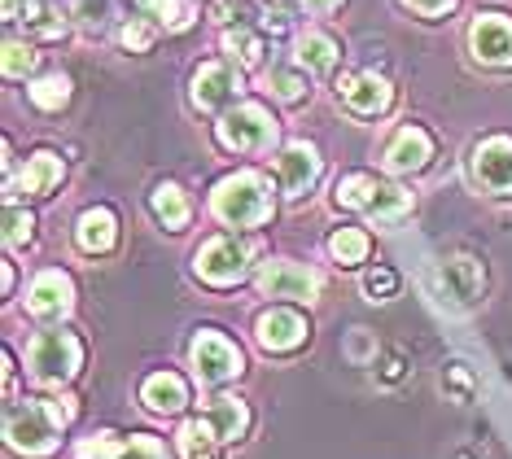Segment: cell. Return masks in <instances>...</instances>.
I'll use <instances>...</instances> for the list:
<instances>
[{"mask_svg":"<svg viewBox=\"0 0 512 459\" xmlns=\"http://www.w3.org/2000/svg\"><path fill=\"white\" fill-rule=\"evenodd\" d=\"M71 398H27L5 416V442L18 455H49L62 442V425L71 420Z\"/></svg>","mask_w":512,"mask_h":459,"instance_id":"6da1fadb","label":"cell"},{"mask_svg":"<svg viewBox=\"0 0 512 459\" xmlns=\"http://www.w3.org/2000/svg\"><path fill=\"white\" fill-rule=\"evenodd\" d=\"M211 210L228 228H259V223H267V215H272V184H267L259 171H237L215 184Z\"/></svg>","mask_w":512,"mask_h":459,"instance_id":"7a4b0ae2","label":"cell"},{"mask_svg":"<svg viewBox=\"0 0 512 459\" xmlns=\"http://www.w3.org/2000/svg\"><path fill=\"white\" fill-rule=\"evenodd\" d=\"M27 363H31V376H36V381L62 385V381H71V376L79 372V363H84V346H79L75 333L53 328V333H40L36 341H31Z\"/></svg>","mask_w":512,"mask_h":459,"instance_id":"3957f363","label":"cell"},{"mask_svg":"<svg viewBox=\"0 0 512 459\" xmlns=\"http://www.w3.org/2000/svg\"><path fill=\"white\" fill-rule=\"evenodd\" d=\"M219 145L224 149H237V153H263L272 149L276 140V119L263 110V105H237V110L224 114V123H219Z\"/></svg>","mask_w":512,"mask_h":459,"instance_id":"277c9868","label":"cell"},{"mask_svg":"<svg viewBox=\"0 0 512 459\" xmlns=\"http://www.w3.org/2000/svg\"><path fill=\"white\" fill-rule=\"evenodd\" d=\"M193 272L206 280V285H237L241 276L250 272V245L237 237H211L197 250L193 258Z\"/></svg>","mask_w":512,"mask_h":459,"instance_id":"5b68a950","label":"cell"},{"mask_svg":"<svg viewBox=\"0 0 512 459\" xmlns=\"http://www.w3.org/2000/svg\"><path fill=\"white\" fill-rule=\"evenodd\" d=\"M241 368H246V359H241V350L232 346L224 333H215V328H202L193 341V372L202 385H228L237 381Z\"/></svg>","mask_w":512,"mask_h":459,"instance_id":"8992f818","label":"cell"},{"mask_svg":"<svg viewBox=\"0 0 512 459\" xmlns=\"http://www.w3.org/2000/svg\"><path fill=\"white\" fill-rule=\"evenodd\" d=\"M434 285H438V302L442 306H473L486 289V276H482V263L477 258H447V263L434 272Z\"/></svg>","mask_w":512,"mask_h":459,"instance_id":"52a82bcc","label":"cell"},{"mask_svg":"<svg viewBox=\"0 0 512 459\" xmlns=\"http://www.w3.org/2000/svg\"><path fill=\"white\" fill-rule=\"evenodd\" d=\"M259 293L267 298H294V302H316L320 293V276L302 263H289V258H276L259 272Z\"/></svg>","mask_w":512,"mask_h":459,"instance_id":"ba28073f","label":"cell"},{"mask_svg":"<svg viewBox=\"0 0 512 459\" xmlns=\"http://www.w3.org/2000/svg\"><path fill=\"white\" fill-rule=\"evenodd\" d=\"M307 320L294 311V306H272V311L259 315V324H254V337H259L263 350H272V355H285V350H298L302 341H307Z\"/></svg>","mask_w":512,"mask_h":459,"instance_id":"9c48e42d","label":"cell"},{"mask_svg":"<svg viewBox=\"0 0 512 459\" xmlns=\"http://www.w3.org/2000/svg\"><path fill=\"white\" fill-rule=\"evenodd\" d=\"M241 92V70L232 62H211L193 75V105L197 110H228Z\"/></svg>","mask_w":512,"mask_h":459,"instance_id":"30bf717a","label":"cell"},{"mask_svg":"<svg viewBox=\"0 0 512 459\" xmlns=\"http://www.w3.org/2000/svg\"><path fill=\"white\" fill-rule=\"evenodd\" d=\"M473 57L482 66H512V18L508 14H482L469 31Z\"/></svg>","mask_w":512,"mask_h":459,"instance_id":"8fae6325","label":"cell"},{"mask_svg":"<svg viewBox=\"0 0 512 459\" xmlns=\"http://www.w3.org/2000/svg\"><path fill=\"white\" fill-rule=\"evenodd\" d=\"M473 175L486 193H512V140L491 136L473 149Z\"/></svg>","mask_w":512,"mask_h":459,"instance_id":"7c38bea8","label":"cell"},{"mask_svg":"<svg viewBox=\"0 0 512 459\" xmlns=\"http://www.w3.org/2000/svg\"><path fill=\"white\" fill-rule=\"evenodd\" d=\"M27 306H31V315H40V320H62V315L75 306V285H71V276L57 272V267L40 272L36 280H31Z\"/></svg>","mask_w":512,"mask_h":459,"instance_id":"4fadbf2b","label":"cell"},{"mask_svg":"<svg viewBox=\"0 0 512 459\" xmlns=\"http://www.w3.org/2000/svg\"><path fill=\"white\" fill-rule=\"evenodd\" d=\"M316 180H320V153L311 145H302V140L276 158V184H281L285 197H302Z\"/></svg>","mask_w":512,"mask_h":459,"instance_id":"5bb4252c","label":"cell"},{"mask_svg":"<svg viewBox=\"0 0 512 459\" xmlns=\"http://www.w3.org/2000/svg\"><path fill=\"white\" fill-rule=\"evenodd\" d=\"M337 92H342V101L351 105L355 114H381V110H390V101H394V88L381 75H372V70H364V75H346Z\"/></svg>","mask_w":512,"mask_h":459,"instance_id":"9a60e30c","label":"cell"},{"mask_svg":"<svg viewBox=\"0 0 512 459\" xmlns=\"http://www.w3.org/2000/svg\"><path fill=\"white\" fill-rule=\"evenodd\" d=\"M57 184H62V158L57 153H31L18 184H9V202L14 197H49Z\"/></svg>","mask_w":512,"mask_h":459,"instance_id":"2e32d148","label":"cell"},{"mask_svg":"<svg viewBox=\"0 0 512 459\" xmlns=\"http://www.w3.org/2000/svg\"><path fill=\"white\" fill-rule=\"evenodd\" d=\"M114 241H119V219H114V210L92 206V210L79 215V223H75V245L84 254H106V250H114Z\"/></svg>","mask_w":512,"mask_h":459,"instance_id":"e0dca14e","label":"cell"},{"mask_svg":"<svg viewBox=\"0 0 512 459\" xmlns=\"http://www.w3.org/2000/svg\"><path fill=\"white\" fill-rule=\"evenodd\" d=\"M202 420L215 429L219 442H237V438H246V429H250V407L241 403V398H232V394H219V398L206 403Z\"/></svg>","mask_w":512,"mask_h":459,"instance_id":"ac0fdd59","label":"cell"},{"mask_svg":"<svg viewBox=\"0 0 512 459\" xmlns=\"http://www.w3.org/2000/svg\"><path fill=\"white\" fill-rule=\"evenodd\" d=\"M429 153H434V140H429L421 127H403V132L390 140V149H386V167H390L394 175L421 171L425 162H429Z\"/></svg>","mask_w":512,"mask_h":459,"instance_id":"d6986e66","label":"cell"},{"mask_svg":"<svg viewBox=\"0 0 512 459\" xmlns=\"http://www.w3.org/2000/svg\"><path fill=\"white\" fill-rule=\"evenodd\" d=\"M141 403L149 411H158V416H176V411H184V403H189V385H184V376H176V372H154L141 385Z\"/></svg>","mask_w":512,"mask_h":459,"instance_id":"ffe728a7","label":"cell"},{"mask_svg":"<svg viewBox=\"0 0 512 459\" xmlns=\"http://www.w3.org/2000/svg\"><path fill=\"white\" fill-rule=\"evenodd\" d=\"M337 57H342V49H337V40L324 31H307L298 40V66L311 70V75H329L337 66Z\"/></svg>","mask_w":512,"mask_h":459,"instance_id":"44dd1931","label":"cell"},{"mask_svg":"<svg viewBox=\"0 0 512 459\" xmlns=\"http://www.w3.org/2000/svg\"><path fill=\"white\" fill-rule=\"evenodd\" d=\"M149 210L158 215L162 228H171V232H180L184 223H189V197H184V188L180 184H158L154 193H149Z\"/></svg>","mask_w":512,"mask_h":459,"instance_id":"7402d4cb","label":"cell"},{"mask_svg":"<svg viewBox=\"0 0 512 459\" xmlns=\"http://www.w3.org/2000/svg\"><path fill=\"white\" fill-rule=\"evenodd\" d=\"M407 210H412V193H407V188L377 184V193H372V202H368L364 215H372V219H403Z\"/></svg>","mask_w":512,"mask_h":459,"instance_id":"603a6c76","label":"cell"},{"mask_svg":"<svg viewBox=\"0 0 512 459\" xmlns=\"http://www.w3.org/2000/svg\"><path fill=\"white\" fill-rule=\"evenodd\" d=\"M372 193H377V180H372V175H364V171H355V175H342V180H337L333 202H337V206H351V210H368Z\"/></svg>","mask_w":512,"mask_h":459,"instance_id":"cb8c5ba5","label":"cell"},{"mask_svg":"<svg viewBox=\"0 0 512 459\" xmlns=\"http://www.w3.org/2000/svg\"><path fill=\"white\" fill-rule=\"evenodd\" d=\"M329 254L337 258L342 267H359L368 258V237L359 228H337L329 237Z\"/></svg>","mask_w":512,"mask_h":459,"instance_id":"d4e9b609","label":"cell"},{"mask_svg":"<svg viewBox=\"0 0 512 459\" xmlns=\"http://www.w3.org/2000/svg\"><path fill=\"white\" fill-rule=\"evenodd\" d=\"M215 442H219V438H215V429L206 425L202 416L189 420V425H184V429L176 433V446H180V451L189 455V459H206V455H211V446H215Z\"/></svg>","mask_w":512,"mask_h":459,"instance_id":"484cf974","label":"cell"},{"mask_svg":"<svg viewBox=\"0 0 512 459\" xmlns=\"http://www.w3.org/2000/svg\"><path fill=\"white\" fill-rule=\"evenodd\" d=\"M31 101H36L40 110H62V105L71 101V79L66 75L40 79V84H31Z\"/></svg>","mask_w":512,"mask_h":459,"instance_id":"4316f807","label":"cell"},{"mask_svg":"<svg viewBox=\"0 0 512 459\" xmlns=\"http://www.w3.org/2000/svg\"><path fill=\"white\" fill-rule=\"evenodd\" d=\"M224 49L237 57L241 66H259L263 62V44H259V35L246 31V27H237V31H224Z\"/></svg>","mask_w":512,"mask_h":459,"instance_id":"83f0119b","label":"cell"},{"mask_svg":"<svg viewBox=\"0 0 512 459\" xmlns=\"http://www.w3.org/2000/svg\"><path fill=\"white\" fill-rule=\"evenodd\" d=\"M149 9H154V18L167 31H184L193 22V5H189V0H149Z\"/></svg>","mask_w":512,"mask_h":459,"instance_id":"f1b7e54d","label":"cell"},{"mask_svg":"<svg viewBox=\"0 0 512 459\" xmlns=\"http://www.w3.org/2000/svg\"><path fill=\"white\" fill-rule=\"evenodd\" d=\"M119 446H123L119 433L101 429V433H88V438L75 446V455H79V459H114V455H119Z\"/></svg>","mask_w":512,"mask_h":459,"instance_id":"f546056e","label":"cell"},{"mask_svg":"<svg viewBox=\"0 0 512 459\" xmlns=\"http://www.w3.org/2000/svg\"><path fill=\"white\" fill-rule=\"evenodd\" d=\"M114 459H171L167 446H162L158 438H149V433H132V438H123L119 455Z\"/></svg>","mask_w":512,"mask_h":459,"instance_id":"4dcf8cb0","label":"cell"},{"mask_svg":"<svg viewBox=\"0 0 512 459\" xmlns=\"http://www.w3.org/2000/svg\"><path fill=\"white\" fill-rule=\"evenodd\" d=\"M31 70H36V49H31V44H22V40H9L5 44V75L22 79V75H31Z\"/></svg>","mask_w":512,"mask_h":459,"instance_id":"1f68e13d","label":"cell"},{"mask_svg":"<svg viewBox=\"0 0 512 459\" xmlns=\"http://www.w3.org/2000/svg\"><path fill=\"white\" fill-rule=\"evenodd\" d=\"M272 88L281 101L294 105V101L307 97V75H302V70H272Z\"/></svg>","mask_w":512,"mask_h":459,"instance_id":"d6a6232c","label":"cell"},{"mask_svg":"<svg viewBox=\"0 0 512 459\" xmlns=\"http://www.w3.org/2000/svg\"><path fill=\"white\" fill-rule=\"evenodd\" d=\"M31 215H22V210L9 202V210H5V241H9V250H18V245H27L31 241Z\"/></svg>","mask_w":512,"mask_h":459,"instance_id":"836d02e7","label":"cell"},{"mask_svg":"<svg viewBox=\"0 0 512 459\" xmlns=\"http://www.w3.org/2000/svg\"><path fill=\"white\" fill-rule=\"evenodd\" d=\"M394 285H399V276H394V267H372V272L364 276V293L372 302L377 298H390Z\"/></svg>","mask_w":512,"mask_h":459,"instance_id":"e575fe53","label":"cell"},{"mask_svg":"<svg viewBox=\"0 0 512 459\" xmlns=\"http://www.w3.org/2000/svg\"><path fill=\"white\" fill-rule=\"evenodd\" d=\"M123 44H127L132 53H145L149 44H154V27H149L145 18H132V22L123 27Z\"/></svg>","mask_w":512,"mask_h":459,"instance_id":"d590c367","label":"cell"},{"mask_svg":"<svg viewBox=\"0 0 512 459\" xmlns=\"http://www.w3.org/2000/svg\"><path fill=\"white\" fill-rule=\"evenodd\" d=\"M5 18L9 22H40V18H49V14H44L40 0H5Z\"/></svg>","mask_w":512,"mask_h":459,"instance_id":"8d00e7d4","label":"cell"},{"mask_svg":"<svg viewBox=\"0 0 512 459\" xmlns=\"http://www.w3.org/2000/svg\"><path fill=\"white\" fill-rule=\"evenodd\" d=\"M407 9H416L421 18H442V14H451L456 9V0H403Z\"/></svg>","mask_w":512,"mask_h":459,"instance_id":"74e56055","label":"cell"},{"mask_svg":"<svg viewBox=\"0 0 512 459\" xmlns=\"http://www.w3.org/2000/svg\"><path fill=\"white\" fill-rule=\"evenodd\" d=\"M447 381H451V390H460V398H469L473 381H469V368H464V363H451V368H447Z\"/></svg>","mask_w":512,"mask_h":459,"instance_id":"f35d334b","label":"cell"},{"mask_svg":"<svg viewBox=\"0 0 512 459\" xmlns=\"http://www.w3.org/2000/svg\"><path fill=\"white\" fill-rule=\"evenodd\" d=\"M215 18L219 22H237L241 18V5H237V0H215Z\"/></svg>","mask_w":512,"mask_h":459,"instance_id":"ab89813d","label":"cell"},{"mask_svg":"<svg viewBox=\"0 0 512 459\" xmlns=\"http://www.w3.org/2000/svg\"><path fill=\"white\" fill-rule=\"evenodd\" d=\"M381 376H386V381H399L403 376V355H386V372Z\"/></svg>","mask_w":512,"mask_h":459,"instance_id":"60d3db41","label":"cell"},{"mask_svg":"<svg viewBox=\"0 0 512 459\" xmlns=\"http://www.w3.org/2000/svg\"><path fill=\"white\" fill-rule=\"evenodd\" d=\"M302 5H307L311 14H329V9H337L342 0H302Z\"/></svg>","mask_w":512,"mask_h":459,"instance_id":"b9f144b4","label":"cell"},{"mask_svg":"<svg viewBox=\"0 0 512 459\" xmlns=\"http://www.w3.org/2000/svg\"><path fill=\"white\" fill-rule=\"evenodd\" d=\"M206 459H215V455H206Z\"/></svg>","mask_w":512,"mask_h":459,"instance_id":"7bdbcfd3","label":"cell"}]
</instances>
